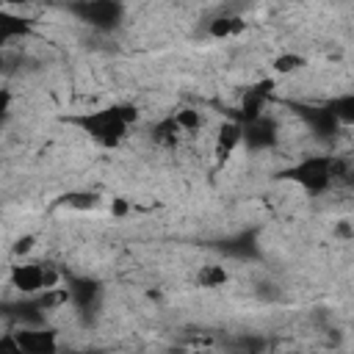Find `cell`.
Segmentation results:
<instances>
[{
	"mask_svg": "<svg viewBox=\"0 0 354 354\" xmlns=\"http://www.w3.org/2000/svg\"><path fill=\"white\" fill-rule=\"evenodd\" d=\"M75 124H80L94 141H100L102 147H116L124 136H127V127L122 122V116L116 113V105L111 108H102V111H91V113H83L77 119H72Z\"/></svg>",
	"mask_w": 354,
	"mask_h": 354,
	"instance_id": "obj_1",
	"label": "cell"
},
{
	"mask_svg": "<svg viewBox=\"0 0 354 354\" xmlns=\"http://www.w3.org/2000/svg\"><path fill=\"white\" fill-rule=\"evenodd\" d=\"M8 279H11V288L19 290L22 296H36L58 285V271L41 263H19V266H11Z\"/></svg>",
	"mask_w": 354,
	"mask_h": 354,
	"instance_id": "obj_2",
	"label": "cell"
},
{
	"mask_svg": "<svg viewBox=\"0 0 354 354\" xmlns=\"http://www.w3.org/2000/svg\"><path fill=\"white\" fill-rule=\"evenodd\" d=\"M72 11L83 22H88L91 28H100V30L116 28L124 17V6L119 0H77V3H72Z\"/></svg>",
	"mask_w": 354,
	"mask_h": 354,
	"instance_id": "obj_3",
	"label": "cell"
},
{
	"mask_svg": "<svg viewBox=\"0 0 354 354\" xmlns=\"http://www.w3.org/2000/svg\"><path fill=\"white\" fill-rule=\"evenodd\" d=\"M285 177L301 183L310 194H324L326 188H332V155L324 158H307L299 166H293Z\"/></svg>",
	"mask_w": 354,
	"mask_h": 354,
	"instance_id": "obj_4",
	"label": "cell"
},
{
	"mask_svg": "<svg viewBox=\"0 0 354 354\" xmlns=\"http://www.w3.org/2000/svg\"><path fill=\"white\" fill-rule=\"evenodd\" d=\"M11 332L17 337V348L19 351H28V354H50V351L58 348L55 332H50L44 326H14L11 324Z\"/></svg>",
	"mask_w": 354,
	"mask_h": 354,
	"instance_id": "obj_5",
	"label": "cell"
},
{
	"mask_svg": "<svg viewBox=\"0 0 354 354\" xmlns=\"http://www.w3.org/2000/svg\"><path fill=\"white\" fill-rule=\"evenodd\" d=\"M277 133H279L277 122L260 113L257 119L241 124V144H246L249 149H268L277 144Z\"/></svg>",
	"mask_w": 354,
	"mask_h": 354,
	"instance_id": "obj_6",
	"label": "cell"
},
{
	"mask_svg": "<svg viewBox=\"0 0 354 354\" xmlns=\"http://www.w3.org/2000/svg\"><path fill=\"white\" fill-rule=\"evenodd\" d=\"M33 33V22L17 11H8V8H0V39L3 41H11V39H25Z\"/></svg>",
	"mask_w": 354,
	"mask_h": 354,
	"instance_id": "obj_7",
	"label": "cell"
},
{
	"mask_svg": "<svg viewBox=\"0 0 354 354\" xmlns=\"http://www.w3.org/2000/svg\"><path fill=\"white\" fill-rule=\"evenodd\" d=\"M241 147V124L238 122H224L218 127V136H216V160L218 163H227L230 155Z\"/></svg>",
	"mask_w": 354,
	"mask_h": 354,
	"instance_id": "obj_8",
	"label": "cell"
},
{
	"mask_svg": "<svg viewBox=\"0 0 354 354\" xmlns=\"http://www.w3.org/2000/svg\"><path fill=\"white\" fill-rule=\"evenodd\" d=\"M180 136H183V130H180V124L174 122V116H166V119H160L155 127H152V141L158 144V147H177L180 144Z\"/></svg>",
	"mask_w": 354,
	"mask_h": 354,
	"instance_id": "obj_9",
	"label": "cell"
},
{
	"mask_svg": "<svg viewBox=\"0 0 354 354\" xmlns=\"http://www.w3.org/2000/svg\"><path fill=\"white\" fill-rule=\"evenodd\" d=\"M246 25H243V19H238V17H218V19H213L210 22V36H235V33H241Z\"/></svg>",
	"mask_w": 354,
	"mask_h": 354,
	"instance_id": "obj_10",
	"label": "cell"
},
{
	"mask_svg": "<svg viewBox=\"0 0 354 354\" xmlns=\"http://www.w3.org/2000/svg\"><path fill=\"white\" fill-rule=\"evenodd\" d=\"M196 282L202 288H221L227 282V271L221 266H202L196 274Z\"/></svg>",
	"mask_w": 354,
	"mask_h": 354,
	"instance_id": "obj_11",
	"label": "cell"
},
{
	"mask_svg": "<svg viewBox=\"0 0 354 354\" xmlns=\"http://www.w3.org/2000/svg\"><path fill=\"white\" fill-rule=\"evenodd\" d=\"M171 116H174V122L180 124L183 133H194V130L202 127V113L194 111V108H180V111H174Z\"/></svg>",
	"mask_w": 354,
	"mask_h": 354,
	"instance_id": "obj_12",
	"label": "cell"
},
{
	"mask_svg": "<svg viewBox=\"0 0 354 354\" xmlns=\"http://www.w3.org/2000/svg\"><path fill=\"white\" fill-rule=\"evenodd\" d=\"M326 108L337 116V122H346V124H348V122L354 119V97H351V94H343V97L332 100Z\"/></svg>",
	"mask_w": 354,
	"mask_h": 354,
	"instance_id": "obj_13",
	"label": "cell"
},
{
	"mask_svg": "<svg viewBox=\"0 0 354 354\" xmlns=\"http://www.w3.org/2000/svg\"><path fill=\"white\" fill-rule=\"evenodd\" d=\"M299 66H304V58H301V55H293V53L279 55V58L274 61V69H277V72H296Z\"/></svg>",
	"mask_w": 354,
	"mask_h": 354,
	"instance_id": "obj_14",
	"label": "cell"
},
{
	"mask_svg": "<svg viewBox=\"0 0 354 354\" xmlns=\"http://www.w3.org/2000/svg\"><path fill=\"white\" fill-rule=\"evenodd\" d=\"M33 246H36V235H22V238H17V243H14V249H11V252H14L17 257H19V254L25 257Z\"/></svg>",
	"mask_w": 354,
	"mask_h": 354,
	"instance_id": "obj_15",
	"label": "cell"
},
{
	"mask_svg": "<svg viewBox=\"0 0 354 354\" xmlns=\"http://www.w3.org/2000/svg\"><path fill=\"white\" fill-rule=\"evenodd\" d=\"M8 108H11V94H8L6 88H0V124L6 122V116H8Z\"/></svg>",
	"mask_w": 354,
	"mask_h": 354,
	"instance_id": "obj_16",
	"label": "cell"
},
{
	"mask_svg": "<svg viewBox=\"0 0 354 354\" xmlns=\"http://www.w3.org/2000/svg\"><path fill=\"white\" fill-rule=\"evenodd\" d=\"M6 66H8V58H6V53H3V47H0V75L6 72Z\"/></svg>",
	"mask_w": 354,
	"mask_h": 354,
	"instance_id": "obj_17",
	"label": "cell"
},
{
	"mask_svg": "<svg viewBox=\"0 0 354 354\" xmlns=\"http://www.w3.org/2000/svg\"><path fill=\"white\" fill-rule=\"evenodd\" d=\"M6 3H11V6H25V3H30V0H6Z\"/></svg>",
	"mask_w": 354,
	"mask_h": 354,
	"instance_id": "obj_18",
	"label": "cell"
},
{
	"mask_svg": "<svg viewBox=\"0 0 354 354\" xmlns=\"http://www.w3.org/2000/svg\"><path fill=\"white\" fill-rule=\"evenodd\" d=\"M0 318H3V304H0Z\"/></svg>",
	"mask_w": 354,
	"mask_h": 354,
	"instance_id": "obj_19",
	"label": "cell"
}]
</instances>
